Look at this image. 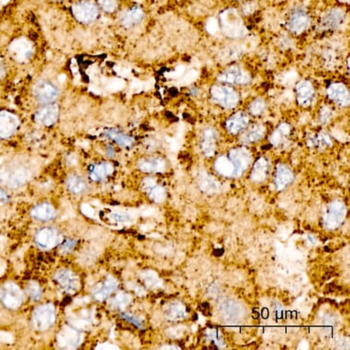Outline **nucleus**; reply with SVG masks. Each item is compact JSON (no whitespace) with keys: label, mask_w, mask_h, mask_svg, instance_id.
<instances>
[{"label":"nucleus","mask_w":350,"mask_h":350,"mask_svg":"<svg viewBox=\"0 0 350 350\" xmlns=\"http://www.w3.org/2000/svg\"><path fill=\"white\" fill-rule=\"evenodd\" d=\"M56 313L53 305H43L32 313V327L37 331H46L54 325Z\"/></svg>","instance_id":"1"},{"label":"nucleus","mask_w":350,"mask_h":350,"mask_svg":"<svg viewBox=\"0 0 350 350\" xmlns=\"http://www.w3.org/2000/svg\"><path fill=\"white\" fill-rule=\"evenodd\" d=\"M30 172L22 166H11L0 171V182L10 188L22 186L30 179Z\"/></svg>","instance_id":"2"},{"label":"nucleus","mask_w":350,"mask_h":350,"mask_svg":"<svg viewBox=\"0 0 350 350\" xmlns=\"http://www.w3.org/2000/svg\"><path fill=\"white\" fill-rule=\"evenodd\" d=\"M0 301L7 309L16 310L23 303V294L17 284L6 282L0 286Z\"/></svg>","instance_id":"3"},{"label":"nucleus","mask_w":350,"mask_h":350,"mask_svg":"<svg viewBox=\"0 0 350 350\" xmlns=\"http://www.w3.org/2000/svg\"><path fill=\"white\" fill-rule=\"evenodd\" d=\"M213 100L225 108H233L237 106L238 95L231 88L223 86H215L211 88Z\"/></svg>","instance_id":"4"},{"label":"nucleus","mask_w":350,"mask_h":350,"mask_svg":"<svg viewBox=\"0 0 350 350\" xmlns=\"http://www.w3.org/2000/svg\"><path fill=\"white\" fill-rule=\"evenodd\" d=\"M61 234L53 227H44L35 236V242L42 250H51L62 242Z\"/></svg>","instance_id":"5"},{"label":"nucleus","mask_w":350,"mask_h":350,"mask_svg":"<svg viewBox=\"0 0 350 350\" xmlns=\"http://www.w3.org/2000/svg\"><path fill=\"white\" fill-rule=\"evenodd\" d=\"M54 280L61 289L67 294H75L80 288L79 278L69 269L58 270L54 276Z\"/></svg>","instance_id":"6"},{"label":"nucleus","mask_w":350,"mask_h":350,"mask_svg":"<svg viewBox=\"0 0 350 350\" xmlns=\"http://www.w3.org/2000/svg\"><path fill=\"white\" fill-rule=\"evenodd\" d=\"M222 30L226 36L230 38L241 37L246 32L243 23L238 16L228 12L222 17Z\"/></svg>","instance_id":"7"},{"label":"nucleus","mask_w":350,"mask_h":350,"mask_svg":"<svg viewBox=\"0 0 350 350\" xmlns=\"http://www.w3.org/2000/svg\"><path fill=\"white\" fill-rule=\"evenodd\" d=\"M73 13L75 18L84 23L92 22L96 19L98 10L93 2L83 1L73 6Z\"/></svg>","instance_id":"8"},{"label":"nucleus","mask_w":350,"mask_h":350,"mask_svg":"<svg viewBox=\"0 0 350 350\" xmlns=\"http://www.w3.org/2000/svg\"><path fill=\"white\" fill-rule=\"evenodd\" d=\"M35 98L41 103H50L55 100L58 96L57 88L49 82H39L33 88Z\"/></svg>","instance_id":"9"},{"label":"nucleus","mask_w":350,"mask_h":350,"mask_svg":"<svg viewBox=\"0 0 350 350\" xmlns=\"http://www.w3.org/2000/svg\"><path fill=\"white\" fill-rule=\"evenodd\" d=\"M219 80L227 84L247 85L250 82V76L245 70L233 66L219 75Z\"/></svg>","instance_id":"10"},{"label":"nucleus","mask_w":350,"mask_h":350,"mask_svg":"<svg viewBox=\"0 0 350 350\" xmlns=\"http://www.w3.org/2000/svg\"><path fill=\"white\" fill-rule=\"evenodd\" d=\"M119 282L111 276L107 277L105 281H102L94 288L92 295L94 300L98 302L106 301L111 294L118 289Z\"/></svg>","instance_id":"11"},{"label":"nucleus","mask_w":350,"mask_h":350,"mask_svg":"<svg viewBox=\"0 0 350 350\" xmlns=\"http://www.w3.org/2000/svg\"><path fill=\"white\" fill-rule=\"evenodd\" d=\"M81 341V333L71 327H65L57 337L58 345L63 349H75Z\"/></svg>","instance_id":"12"},{"label":"nucleus","mask_w":350,"mask_h":350,"mask_svg":"<svg viewBox=\"0 0 350 350\" xmlns=\"http://www.w3.org/2000/svg\"><path fill=\"white\" fill-rule=\"evenodd\" d=\"M19 126V119L7 111H0V138L10 137L16 131Z\"/></svg>","instance_id":"13"},{"label":"nucleus","mask_w":350,"mask_h":350,"mask_svg":"<svg viewBox=\"0 0 350 350\" xmlns=\"http://www.w3.org/2000/svg\"><path fill=\"white\" fill-rule=\"evenodd\" d=\"M10 53L19 62L29 60L32 54V44L25 39H19L10 45Z\"/></svg>","instance_id":"14"},{"label":"nucleus","mask_w":350,"mask_h":350,"mask_svg":"<svg viewBox=\"0 0 350 350\" xmlns=\"http://www.w3.org/2000/svg\"><path fill=\"white\" fill-rule=\"evenodd\" d=\"M327 94L338 106H347L350 104V92L343 84H332L327 89Z\"/></svg>","instance_id":"15"},{"label":"nucleus","mask_w":350,"mask_h":350,"mask_svg":"<svg viewBox=\"0 0 350 350\" xmlns=\"http://www.w3.org/2000/svg\"><path fill=\"white\" fill-rule=\"evenodd\" d=\"M58 114L59 108L57 105H48L38 110L35 114V120L41 125H52L58 119Z\"/></svg>","instance_id":"16"},{"label":"nucleus","mask_w":350,"mask_h":350,"mask_svg":"<svg viewBox=\"0 0 350 350\" xmlns=\"http://www.w3.org/2000/svg\"><path fill=\"white\" fill-rule=\"evenodd\" d=\"M297 100L302 106H309L313 100L314 89L309 81H301L296 86Z\"/></svg>","instance_id":"17"},{"label":"nucleus","mask_w":350,"mask_h":350,"mask_svg":"<svg viewBox=\"0 0 350 350\" xmlns=\"http://www.w3.org/2000/svg\"><path fill=\"white\" fill-rule=\"evenodd\" d=\"M309 26L310 19L306 13L302 10L294 11L289 20V29L296 34L305 32Z\"/></svg>","instance_id":"18"},{"label":"nucleus","mask_w":350,"mask_h":350,"mask_svg":"<svg viewBox=\"0 0 350 350\" xmlns=\"http://www.w3.org/2000/svg\"><path fill=\"white\" fill-rule=\"evenodd\" d=\"M249 117L244 112L236 113L225 123L227 131L232 134H238L249 125Z\"/></svg>","instance_id":"19"},{"label":"nucleus","mask_w":350,"mask_h":350,"mask_svg":"<svg viewBox=\"0 0 350 350\" xmlns=\"http://www.w3.org/2000/svg\"><path fill=\"white\" fill-rule=\"evenodd\" d=\"M165 167L166 163L161 158H147L138 162V168L145 173H161Z\"/></svg>","instance_id":"20"},{"label":"nucleus","mask_w":350,"mask_h":350,"mask_svg":"<svg viewBox=\"0 0 350 350\" xmlns=\"http://www.w3.org/2000/svg\"><path fill=\"white\" fill-rule=\"evenodd\" d=\"M230 157L234 166V175L241 174L250 161L249 153L244 150H232Z\"/></svg>","instance_id":"21"},{"label":"nucleus","mask_w":350,"mask_h":350,"mask_svg":"<svg viewBox=\"0 0 350 350\" xmlns=\"http://www.w3.org/2000/svg\"><path fill=\"white\" fill-rule=\"evenodd\" d=\"M113 171L114 168L112 164L108 163H99L90 167L89 175L93 181H102L109 175H112Z\"/></svg>","instance_id":"22"},{"label":"nucleus","mask_w":350,"mask_h":350,"mask_svg":"<svg viewBox=\"0 0 350 350\" xmlns=\"http://www.w3.org/2000/svg\"><path fill=\"white\" fill-rule=\"evenodd\" d=\"M31 215L34 219L40 221H48L55 217V210L50 204L44 203L34 207Z\"/></svg>","instance_id":"23"},{"label":"nucleus","mask_w":350,"mask_h":350,"mask_svg":"<svg viewBox=\"0 0 350 350\" xmlns=\"http://www.w3.org/2000/svg\"><path fill=\"white\" fill-rule=\"evenodd\" d=\"M66 187L71 193L80 194L85 193L88 190V184L81 177L77 175H72L66 180Z\"/></svg>","instance_id":"24"},{"label":"nucleus","mask_w":350,"mask_h":350,"mask_svg":"<svg viewBox=\"0 0 350 350\" xmlns=\"http://www.w3.org/2000/svg\"><path fill=\"white\" fill-rule=\"evenodd\" d=\"M216 132L213 129H207L203 134L202 147L206 155L211 156L215 152L216 148Z\"/></svg>","instance_id":"25"},{"label":"nucleus","mask_w":350,"mask_h":350,"mask_svg":"<svg viewBox=\"0 0 350 350\" xmlns=\"http://www.w3.org/2000/svg\"><path fill=\"white\" fill-rule=\"evenodd\" d=\"M143 17V11L140 8L134 7L131 10H129L123 16V18L121 19V23L126 28H129V27H131L135 24H138V22H140L142 20Z\"/></svg>","instance_id":"26"},{"label":"nucleus","mask_w":350,"mask_h":350,"mask_svg":"<svg viewBox=\"0 0 350 350\" xmlns=\"http://www.w3.org/2000/svg\"><path fill=\"white\" fill-rule=\"evenodd\" d=\"M343 21V13L340 10H332L325 17L322 21V27L325 30L329 29H336L340 25Z\"/></svg>","instance_id":"27"},{"label":"nucleus","mask_w":350,"mask_h":350,"mask_svg":"<svg viewBox=\"0 0 350 350\" xmlns=\"http://www.w3.org/2000/svg\"><path fill=\"white\" fill-rule=\"evenodd\" d=\"M144 189L146 190L147 194H149L151 199L161 202L164 198V191L163 188L157 185L153 180H145L143 182Z\"/></svg>","instance_id":"28"},{"label":"nucleus","mask_w":350,"mask_h":350,"mask_svg":"<svg viewBox=\"0 0 350 350\" xmlns=\"http://www.w3.org/2000/svg\"><path fill=\"white\" fill-rule=\"evenodd\" d=\"M105 134L108 138L113 139L116 143L119 144L121 147H130L134 142L133 138L128 136V135H125V134H123L121 132L118 131L116 130L106 131L105 132Z\"/></svg>","instance_id":"29"},{"label":"nucleus","mask_w":350,"mask_h":350,"mask_svg":"<svg viewBox=\"0 0 350 350\" xmlns=\"http://www.w3.org/2000/svg\"><path fill=\"white\" fill-rule=\"evenodd\" d=\"M266 131V129L261 124H255L253 127H251L250 131L247 132L243 137V141L245 142H254L257 140H260L262 138Z\"/></svg>","instance_id":"30"},{"label":"nucleus","mask_w":350,"mask_h":350,"mask_svg":"<svg viewBox=\"0 0 350 350\" xmlns=\"http://www.w3.org/2000/svg\"><path fill=\"white\" fill-rule=\"evenodd\" d=\"M290 134V126L287 123H282L277 128L275 131L273 132L270 136V142L273 145H278L281 143L288 135Z\"/></svg>","instance_id":"31"},{"label":"nucleus","mask_w":350,"mask_h":350,"mask_svg":"<svg viewBox=\"0 0 350 350\" xmlns=\"http://www.w3.org/2000/svg\"><path fill=\"white\" fill-rule=\"evenodd\" d=\"M293 179V175L289 170L284 167V166H280L277 171V177H276V181L278 186L282 187L285 184H287L289 181Z\"/></svg>","instance_id":"32"},{"label":"nucleus","mask_w":350,"mask_h":350,"mask_svg":"<svg viewBox=\"0 0 350 350\" xmlns=\"http://www.w3.org/2000/svg\"><path fill=\"white\" fill-rule=\"evenodd\" d=\"M216 167L219 173L222 175H229L234 174L233 164L225 157L219 159V161L216 163Z\"/></svg>","instance_id":"33"},{"label":"nucleus","mask_w":350,"mask_h":350,"mask_svg":"<svg viewBox=\"0 0 350 350\" xmlns=\"http://www.w3.org/2000/svg\"><path fill=\"white\" fill-rule=\"evenodd\" d=\"M266 171H267V163H266V161L264 159H260L255 164V167H254V170H253V174H252L253 179L256 180V181L262 180L263 178H265Z\"/></svg>","instance_id":"34"},{"label":"nucleus","mask_w":350,"mask_h":350,"mask_svg":"<svg viewBox=\"0 0 350 350\" xmlns=\"http://www.w3.org/2000/svg\"><path fill=\"white\" fill-rule=\"evenodd\" d=\"M131 302V296L125 293H119L112 300L111 306L116 309H124Z\"/></svg>","instance_id":"35"},{"label":"nucleus","mask_w":350,"mask_h":350,"mask_svg":"<svg viewBox=\"0 0 350 350\" xmlns=\"http://www.w3.org/2000/svg\"><path fill=\"white\" fill-rule=\"evenodd\" d=\"M27 293L32 301H38L42 296V290L37 282L32 281L27 287Z\"/></svg>","instance_id":"36"},{"label":"nucleus","mask_w":350,"mask_h":350,"mask_svg":"<svg viewBox=\"0 0 350 350\" xmlns=\"http://www.w3.org/2000/svg\"><path fill=\"white\" fill-rule=\"evenodd\" d=\"M265 101L262 98H257L250 104V112L254 116H258L263 112L265 109Z\"/></svg>","instance_id":"37"},{"label":"nucleus","mask_w":350,"mask_h":350,"mask_svg":"<svg viewBox=\"0 0 350 350\" xmlns=\"http://www.w3.org/2000/svg\"><path fill=\"white\" fill-rule=\"evenodd\" d=\"M331 109L328 106H323L321 108V112H320V120H321L322 124H327L331 119Z\"/></svg>","instance_id":"38"},{"label":"nucleus","mask_w":350,"mask_h":350,"mask_svg":"<svg viewBox=\"0 0 350 350\" xmlns=\"http://www.w3.org/2000/svg\"><path fill=\"white\" fill-rule=\"evenodd\" d=\"M98 1L103 9L107 12H113L116 9L117 6L116 0H98Z\"/></svg>","instance_id":"39"},{"label":"nucleus","mask_w":350,"mask_h":350,"mask_svg":"<svg viewBox=\"0 0 350 350\" xmlns=\"http://www.w3.org/2000/svg\"><path fill=\"white\" fill-rule=\"evenodd\" d=\"M110 219L115 222L122 223V222L129 221L131 219V217L128 214H124V213H114L110 216Z\"/></svg>","instance_id":"40"},{"label":"nucleus","mask_w":350,"mask_h":350,"mask_svg":"<svg viewBox=\"0 0 350 350\" xmlns=\"http://www.w3.org/2000/svg\"><path fill=\"white\" fill-rule=\"evenodd\" d=\"M314 139H315L314 142H316V143L318 144L319 146H321V147L331 144L330 138H329V137H328L325 133L319 134L318 136L314 138Z\"/></svg>","instance_id":"41"},{"label":"nucleus","mask_w":350,"mask_h":350,"mask_svg":"<svg viewBox=\"0 0 350 350\" xmlns=\"http://www.w3.org/2000/svg\"><path fill=\"white\" fill-rule=\"evenodd\" d=\"M206 28H207V32H209L210 34H215L216 32L219 31V23L217 22L216 19H209L207 23Z\"/></svg>","instance_id":"42"},{"label":"nucleus","mask_w":350,"mask_h":350,"mask_svg":"<svg viewBox=\"0 0 350 350\" xmlns=\"http://www.w3.org/2000/svg\"><path fill=\"white\" fill-rule=\"evenodd\" d=\"M121 317L122 318L125 319V320H127V321H129L130 323H131V324H133V325H137L138 327H140L141 326V322H140V320L138 318H136V317H134L132 314H130V313H122L121 314Z\"/></svg>","instance_id":"43"},{"label":"nucleus","mask_w":350,"mask_h":350,"mask_svg":"<svg viewBox=\"0 0 350 350\" xmlns=\"http://www.w3.org/2000/svg\"><path fill=\"white\" fill-rule=\"evenodd\" d=\"M75 240L74 239H67L65 242H63V245H62V251L64 252V253H67L69 252L71 250H73L75 247Z\"/></svg>","instance_id":"44"},{"label":"nucleus","mask_w":350,"mask_h":350,"mask_svg":"<svg viewBox=\"0 0 350 350\" xmlns=\"http://www.w3.org/2000/svg\"><path fill=\"white\" fill-rule=\"evenodd\" d=\"M7 201H8L7 194H6L3 190H0V207L6 204Z\"/></svg>","instance_id":"45"},{"label":"nucleus","mask_w":350,"mask_h":350,"mask_svg":"<svg viewBox=\"0 0 350 350\" xmlns=\"http://www.w3.org/2000/svg\"><path fill=\"white\" fill-rule=\"evenodd\" d=\"M54 1H59V0H54Z\"/></svg>","instance_id":"46"}]
</instances>
